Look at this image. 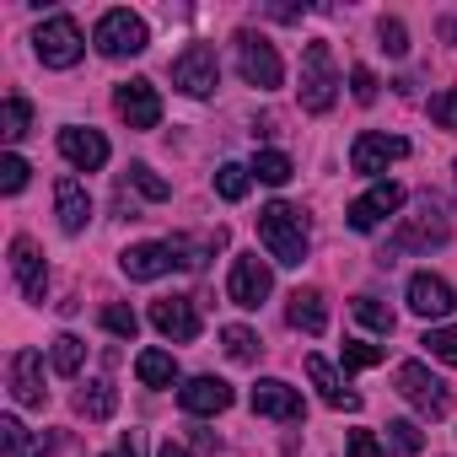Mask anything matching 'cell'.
Segmentation results:
<instances>
[{"mask_svg":"<svg viewBox=\"0 0 457 457\" xmlns=\"http://www.w3.org/2000/svg\"><path fill=\"white\" fill-rule=\"evenodd\" d=\"M259 243L270 248V259L275 264H302L307 259V215L296 210V204H286V199H275V204H264L259 210Z\"/></svg>","mask_w":457,"mask_h":457,"instance_id":"6da1fadb","label":"cell"},{"mask_svg":"<svg viewBox=\"0 0 457 457\" xmlns=\"http://www.w3.org/2000/svg\"><path fill=\"white\" fill-rule=\"evenodd\" d=\"M441 243H452V226H446V215H441L436 199H420V210L403 215L398 232H393V253H430Z\"/></svg>","mask_w":457,"mask_h":457,"instance_id":"7a4b0ae2","label":"cell"},{"mask_svg":"<svg viewBox=\"0 0 457 457\" xmlns=\"http://www.w3.org/2000/svg\"><path fill=\"white\" fill-rule=\"evenodd\" d=\"M334 97H339L334 54H328V44H307V49H302V108H307V113H328Z\"/></svg>","mask_w":457,"mask_h":457,"instance_id":"3957f363","label":"cell"},{"mask_svg":"<svg viewBox=\"0 0 457 457\" xmlns=\"http://www.w3.org/2000/svg\"><path fill=\"white\" fill-rule=\"evenodd\" d=\"M393 382H398V393L425 414V420H446V409H452V387L430 371V366H420V361H403L398 371H393Z\"/></svg>","mask_w":457,"mask_h":457,"instance_id":"277c9868","label":"cell"},{"mask_svg":"<svg viewBox=\"0 0 457 457\" xmlns=\"http://www.w3.org/2000/svg\"><path fill=\"white\" fill-rule=\"evenodd\" d=\"M33 49H38V60L49 65V71H71L81 54H87V38H81V22L76 17H49L38 33H33Z\"/></svg>","mask_w":457,"mask_h":457,"instance_id":"5b68a950","label":"cell"},{"mask_svg":"<svg viewBox=\"0 0 457 457\" xmlns=\"http://www.w3.org/2000/svg\"><path fill=\"white\" fill-rule=\"evenodd\" d=\"M92 44H97V54H108V60H129V54H145L151 33H145V22H140L135 12H103Z\"/></svg>","mask_w":457,"mask_h":457,"instance_id":"8992f818","label":"cell"},{"mask_svg":"<svg viewBox=\"0 0 457 457\" xmlns=\"http://www.w3.org/2000/svg\"><path fill=\"white\" fill-rule=\"evenodd\" d=\"M237 71H243V81L259 87V92H275V87L286 81V65H280L275 44H270L264 33H237Z\"/></svg>","mask_w":457,"mask_h":457,"instance_id":"52a82bcc","label":"cell"},{"mask_svg":"<svg viewBox=\"0 0 457 457\" xmlns=\"http://www.w3.org/2000/svg\"><path fill=\"white\" fill-rule=\"evenodd\" d=\"M172 87H183L188 97H210L220 87V60L210 44H188L178 60H172Z\"/></svg>","mask_w":457,"mask_h":457,"instance_id":"ba28073f","label":"cell"},{"mask_svg":"<svg viewBox=\"0 0 457 457\" xmlns=\"http://www.w3.org/2000/svg\"><path fill=\"white\" fill-rule=\"evenodd\" d=\"M275 291V275H270V264L259 259V253H237L232 259V275H226V296H232L237 307H264V296Z\"/></svg>","mask_w":457,"mask_h":457,"instance_id":"9c48e42d","label":"cell"},{"mask_svg":"<svg viewBox=\"0 0 457 457\" xmlns=\"http://www.w3.org/2000/svg\"><path fill=\"white\" fill-rule=\"evenodd\" d=\"M113 103H119V119H124L129 129H156V124H162V97H156V81H145V76L124 81Z\"/></svg>","mask_w":457,"mask_h":457,"instance_id":"30bf717a","label":"cell"},{"mask_svg":"<svg viewBox=\"0 0 457 457\" xmlns=\"http://www.w3.org/2000/svg\"><path fill=\"white\" fill-rule=\"evenodd\" d=\"M403 156H409V140H398V135H377V129L355 135V145H350V167L366 172V178L387 172V162H403Z\"/></svg>","mask_w":457,"mask_h":457,"instance_id":"8fae6325","label":"cell"},{"mask_svg":"<svg viewBox=\"0 0 457 457\" xmlns=\"http://www.w3.org/2000/svg\"><path fill=\"white\" fill-rule=\"evenodd\" d=\"M151 323H156V334L172 339V345H194V339H199L194 296H162V302H151Z\"/></svg>","mask_w":457,"mask_h":457,"instance_id":"7c38bea8","label":"cell"},{"mask_svg":"<svg viewBox=\"0 0 457 457\" xmlns=\"http://www.w3.org/2000/svg\"><path fill=\"white\" fill-rule=\"evenodd\" d=\"M398 204H403V188H398V183H371V188L350 204L345 220H350V232H377V226H382Z\"/></svg>","mask_w":457,"mask_h":457,"instance_id":"4fadbf2b","label":"cell"},{"mask_svg":"<svg viewBox=\"0 0 457 457\" xmlns=\"http://www.w3.org/2000/svg\"><path fill=\"white\" fill-rule=\"evenodd\" d=\"M12 275H17V286H22L28 302L49 296V270H44V253H38L33 237H12Z\"/></svg>","mask_w":457,"mask_h":457,"instance_id":"5bb4252c","label":"cell"},{"mask_svg":"<svg viewBox=\"0 0 457 457\" xmlns=\"http://www.w3.org/2000/svg\"><path fill=\"white\" fill-rule=\"evenodd\" d=\"M12 398H17L22 409H44V403H49L44 355H38V350H17V355H12Z\"/></svg>","mask_w":457,"mask_h":457,"instance_id":"9a60e30c","label":"cell"},{"mask_svg":"<svg viewBox=\"0 0 457 457\" xmlns=\"http://www.w3.org/2000/svg\"><path fill=\"white\" fill-rule=\"evenodd\" d=\"M253 414H264V420H286V425H296V420L307 414V403H302V393H296L291 382H280V377H264V382L253 387Z\"/></svg>","mask_w":457,"mask_h":457,"instance_id":"2e32d148","label":"cell"},{"mask_svg":"<svg viewBox=\"0 0 457 457\" xmlns=\"http://www.w3.org/2000/svg\"><path fill=\"white\" fill-rule=\"evenodd\" d=\"M457 307V296H452V286L441 280V275H409V312L414 318H446Z\"/></svg>","mask_w":457,"mask_h":457,"instance_id":"e0dca14e","label":"cell"},{"mask_svg":"<svg viewBox=\"0 0 457 457\" xmlns=\"http://www.w3.org/2000/svg\"><path fill=\"white\" fill-rule=\"evenodd\" d=\"M178 403H183V414H226V409H232V382L194 377V382L178 387Z\"/></svg>","mask_w":457,"mask_h":457,"instance_id":"ac0fdd59","label":"cell"},{"mask_svg":"<svg viewBox=\"0 0 457 457\" xmlns=\"http://www.w3.org/2000/svg\"><path fill=\"white\" fill-rule=\"evenodd\" d=\"M60 156L81 172H97V167H108V140L97 129H60Z\"/></svg>","mask_w":457,"mask_h":457,"instance_id":"d6986e66","label":"cell"},{"mask_svg":"<svg viewBox=\"0 0 457 457\" xmlns=\"http://www.w3.org/2000/svg\"><path fill=\"white\" fill-rule=\"evenodd\" d=\"M119 270L129 280H162L167 270H178V253H172V243H140L119 259Z\"/></svg>","mask_w":457,"mask_h":457,"instance_id":"ffe728a7","label":"cell"},{"mask_svg":"<svg viewBox=\"0 0 457 457\" xmlns=\"http://www.w3.org/2000/svg\"><path fill=\"white\" fill-rule=\"evenodd\" d=\"M54 210H60V226L76 237V232H87V220H92V194H87V183L81 178H60L54 183Z\"/></svg>","mask_w":457,"mask_h":457,"instance_id":"44dd1931","label":"cell"},{"mask_svg":"<svg viewBox=\"0 0 457 457\" xmlns=\"http://www.w3.org/2000/svg\"><path fill=\"white\" fill-rule=\"evenodd\" d=\"M307 377H312V387H318V398H323L328 409H345V414L361 409V393H350V387L334 377V366H328L323 355H307Z\"/></svg>","mask_w":457,"mask_h":457,"instance_id":"7402d4cb","label":"cell"},{"mask_svg":"<svg viewBox=\"0 0 457 457\" xmlns=\"http://www.w3.org/2000/svg\"><path fill=\"white\" fill-rule=\"evenodd\" d=\"M286 323L302 328V334H323L328 328V307H323V291H291V307H286Z\"/></svg>","mask_w":457,"mask_h":457,"instance_id":"603a6c76","label":"cell"},{"mask_svg":"<svg viewBox=\"0 0 457 457\" xmlns=\"http://www.w3.org/2000/svg\"><path fill=\"white\" fill-rule=\"evenodd\" d=\"M135 377H140V387H172L178 382V361L167 350H140L135 355Z\"/></svg>","mask_w":457,"mask_h":457,"instance_id":"cb8c5ba5","label":"cell"},{"mask_svg":"<svg viewBox=\"0 0 457 457\" xmlns=\"http://www.w3.org/2000/svg\"><path fill=\"white\" fill-rule=\"evenodd\" d=\"M76 409H81L87 420H113V409H119V393H113V382H108V377H92V382L76 393Z\"/></svg>","mask_w":457,"mask_h":457,"instance_id":"d4e9b609","label":"cell"},{"mask_svg":"<svg viewBox=\"0 0 457 457\" xmlns=\"http://www.w3.org/2000/svg\"><path fill=\"white\" fill-rule=\"evenodd\" d=\"M248 188H253V167H237V162H220V167H215V194H220L226 204L248 199Z\"/></svg>","mask_w":457,"mask_h":457,"instance_id":"484cf974","label":"cell"},{"mask_svg":"<svg viewBox=\"0 0 457 457\" xmlns=\"http://www.w3.org/2000/svg\"><path fill=\"white\" fill-rule=\"evenodd\" d=\"M291 172H296V167H291V156H286V151H259V156H253V178H259V183H270V188L291 183Z\"/></svg>","mask_w":457,"mask_h":457,"instance_id":"4316f807","label":"cell"},{"mask_svg":"<svg viewBox=\"0 0 457 457\" xmlns=\"http://www.w3.org/2000/svg\"><path fill=\"white\" fill-rule=\"evenodd\" d=\"M28 124H33V103L28 97H6V108H0V135H6V140H22L28 135Z\"/></svg>","mask_w":457,"mask_h":457,"instance_id":"83f0119b","label":"cell"},{"mask_svg":"<svg viewBox=\"0 0 457 457\" xmlns=\"http://www.w3.org/2000/svg\"><path fill=\"white\" fill-rule=\"evenodd\" d=\"M49 361H54V371H60V377H76V371H81V361H87V345H81L76 334H60V339H54V350H49Z\"/></svg>","mask_w":457,"mask_h":457,"instance_id":"f1b7e54d","label":"cell"},{"mask_svg":"<svg viewBox=\"0 0 457 457\" xmlns=\"http://www.w3.org/2000/svg\"><path fill=\"white\" fill-rule=\"evenodd\" d=\"M355 318L371 328V334H393L398 328V318H393V307H382L377 296H355Z\"/></svg>","mask_w":457,"mask_h":457,"instance_id":"f546056e","label":"cell"},{"mask_svg":"<svg viewBox=\"0 0 457 457\" xmlns=\"http://www.w3.org/2000/svg\"><path fill=\"white\" fill-rule=\"evenodd\" d=\"M220 345H226V355L243 361V366H248V361H259V350H264V345H259V334H248V328H237V323H232V328H220Z\"/></svg>","mask_w":457,"mask_h":457,"instance_id":"4dcf8cb0","label":"cell"},{"mask_svg":"<svg viewBox=\"0 0 457 457\" xmlns=\"http://www.w3.org/2000/svg\"><path fill=\"white\" fill-rule=\"evenodd\" d=\"M129 183H135L145 199H156V204H162V199H172V183H167V178H156V167H145V162H135V167H129Z\"/></svg>","mask_w":457,"mask_h":457,"instance_id":"1f68e13d","label":"cell"},{"mask_svg":"<svg viewBox=\"0 0 457 457\" xmlns=\"http://www.w3.org/2000/svg\"><path fill=\"white\" fill-rule=\"evenodd\" d=\"M103 328H108L113 339H135V334H140V318H135V307L113 302V307H103Z\"/></svg>","mask_w":457,"mask_h":457,"instance_id":"d6a6232c","label":"cell"},{"mask_svg":"<svg viewBox=\"0 0 457 457\" xmlns=\"http://www.w3.org/2000/svg\"><path fill=\"white\" fill-rule=\"evenodd\" d=\"M387 436H393V446H398L403 457H414V452H425V430H420L414 420H393V425H387Z\"/></svg>","mask_w":457,"mask_h":457,"instance_id":"836d02e7","label":"cell"},{"mask_svg":"<svg viewBox=\"0 0 457 457\" xmlns=\"http://www.w3.org/2000/svg\"><path fill=\"white\" fill-rule=\"evenodd\" d=\"M425 108H430V124H441V129H452V135H457V87L436 92Z\"/></svg>","mask_w":457,"mask_h":457,"instance_id":"e575fe53","label":"cell"},{"mask_svg":"<svg viewBox=\"0 0 457 457\" xmlns=\"http://www.w3.org/2000/svg\"><path fill=\"white\" fill-rule=\"evenodd\" d=\"M420 345H425V350H430L436 361H446V366H457V323H452V328H430V334H425Z\"/></svg>","mask_w":457,"mask_h":457,"instance_id":"d590c367","label":"cell"},{"mask_svg":"<svg viewBox=\"0 0 457 457\" xmlns=\"http://www.w3.org/2000/svg\"><path fill=\"white\" fill-rule=\"evenodd\" d=\"M28 172H33V167L12 151L6 162H0V188H6V194H22V188H28Z\"/></svg>","mask_w":457,"mask_h":457,"instance_id":"8d00e7d4","label":"cell"},{"mask_svg":"<svg viewBox=\"0 0 457 457\" xmlns=\"http://www.w3.org/2000/svg\"><path fill=\"white\" fill-rule=\"evenodd\" d=\"M0 452H6V457H22L28 452V430H22V420H0Z\"/></svg>","mask_w":457,"mask_h":457,"instance_id":"74e56055","label":"cell"},{"mask_svg":"<svg viewBox=\"0 0 457 457\" xmlns=\"http://www.w3.org/2000/svg\"><path fill=\"white\" fill-rule=\"evenodd\" d=\"M339 361H345V371H366V366H377V361H382V350H377V345H355V339H350V345L339 350Z\"/></svg>","mask_w":457,"mask_h":457,"instance_id":"f35d334b","label":"cell"},{"mask_svg":"<svg viewBox=\"0 0 457 457\" xmlns=\"http://www.w3.org/2000/svg\"><path fill=\"white\" fill-rule=\"evenodd\" d=\"M377 33H382V49H387L393 60H398V54H409V33H403V22H398V17H382V28H377Z\"/></svg>","mask_w":457,"mask_h":457,"instance_id":"ab89813d","label":"cell"},{"mask_svg":"<svg viewBox=\"0 0 457 457\" xmlns=\"http://www.w3.org/2000/svg\"><path fill=\"white\" fill-rule=\"evenodd\" d=\"M350 92H355V103H377V76L366 65H355L350 71Z\"/></svg>","mask_w":457,"mask_h":457,"instance_id":"60d3db41","label":"cell"},{"mask_svg":"<svg viewBox=\"0 0 457 457\" xmlns=\"http://www.w3.org/2000/svg\"><path fill=\"white\" fill-rule=\"evenodd\" d=\"M350 457H387V446L371 430H350Z\"/></svg>","mask_w":457,"mask_h":457,"instance_id":"b9f144b4","label":"cell"},{"mask_svg":"<svg viewBox=\"0 0 457 457\" xmlns=\"http://www.w3.org/2000/svg\"><path fill=\"white\" fill-rule=\"evenodd\" d=\"M108 457H145V436H140V430H129V436H124Z\"/></svg>","mask_w":457,"mask_h":457,"instance_id":"7bdbcfd3","label":"cell"},{"mask_svg":"<svg viewBox=\"0 0 457 457\" xmlns=\"http://www.w3.org/2000/svg\"><path fill=\"white\" fill-rule=\"evenodd\" d=\"M156 457H188V452H183V446H178V441H167V446H162V452H156Z\"/></svg>","mask_w":457,"mask_h":457,"instance_id":"ee69618b","label":"cell"},{"mask_svg":"<svg viewBox=\"0 0 457 457\" xmlns=\"http://www.w3.org/2000/svg\"><path fill=\"white\" fill-rule=\"evenodd\" d=\"M446 33H452V38H457V22H452V28H446Z\"/></svg>","mask_w":457,"mask_h":457,"instance_id":"f6af8a7d","label":"cell"}]
</instances>
